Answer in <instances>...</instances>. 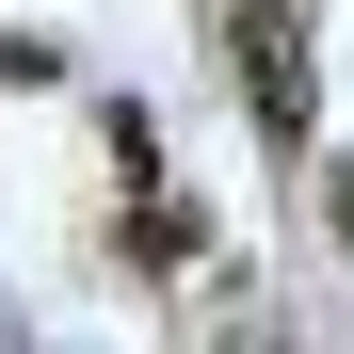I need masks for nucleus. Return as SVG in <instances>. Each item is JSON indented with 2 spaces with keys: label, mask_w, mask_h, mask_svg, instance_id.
<instances>
[{
  "label": "nucleus",
  "mask_w": 354,
  "mask_h": 354,
  "mask_svg": "<svg viewBox=\"0 0 354 354\" xmlns=\"http://www.w3.org/2000/svg\"><path fill=\"white\" fill-rule=\"evenodd\" d=\"M194 258H209V209H177V194L113 209V274H194Z\"/></svg>",
  "instance_id": "f03ea898"
},
{
  "label": "nucleus",
  "mask_w": 354,
  "mask_h": 354,
  "mask_svg": "<svg viewBox=\"0 0 354 354\" xmlns=\"http://www.w3.org/2000/svg\"><path fill=\"white\" fill-rule=\"evenodd\" d=\"M322 225H338V258H354V177L338 161H322Z\"/></svg>",
  "instance_id": "20e7f679"
},
{
  "label": "nucleus",
  "mask_w": 354,
  "mask_h": 354,
  "mask_svg": "<svg viewBox=\"0 0 354 354\" xmlns=\"http://www.w3.org/2000/svg\"><path fill=\"white\" fill-rule=\"evenodd\" d=\"M97 145H113V177H129V194H161V129H145V113H129V97H113V113H97Z\"/></svg>",
  "instance_id": "7ed1b4c3"
},
{
  "label": "nucleus",
  "mask_w": 354,
  "mask_h": 354,
  "mask_svg": "<svg viewBox=\"0 0 354 354\" xmlns=\"http://www.w3.org/2000/svg\"><path fill=\"white\" fill-rule=\"evenodd\" d=\"M225 17V65H242V129L274 145V161H306V17H290V0H209Z\"/></svg>",
  "instance_id": "f257e3e1"
}]
</instances>
